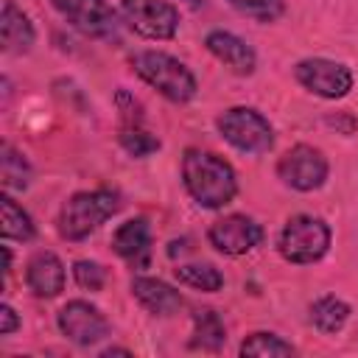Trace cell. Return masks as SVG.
I'll return each mask as SVG.
<instances>
[{"mask_svg": "<svg viewBox=\"0 0 358 358\" xmlns=\"http://www.w3.org/2000/svg\"><path fill=\"white\" fill-rule=\"evenodd\" d=\"M17 327H20V319H17L14 308L11 305H3L0 308V336H11Z\"/></svg>", "mask_w": 358, "mask_h": 358, "instance_id": "484cf974", "label": "cell"}, {"mask_svg": "<svg viewBox=\"0 0 358 358\" xmlns=\"http://www.w3.org/2000/svg\"><path fill=\"white\" fill-rule=\"evenodd\" d=\"M134 73L154 87L159 95H165L173 103H185L196 95V78L193 73L173 56L162 53V50H140L131 59Z\"/></svg>", "mask_w": 358, "mask_h": 358, "instance_id": "7a4b0ae2", "label": "cell"}, {"mask_svg": "<svg viewBox=\"0 0 358 358\" xmlns=\"http://www.w3.org/2000/svg\"><path fill=\"white\" fill-rule=\"evenodd\" d=\"M277 176L294 190H316L327 179V159L313 145H294L277 162Z\"/></svg>", "mask_w": 358, "mask_h": 358, "instance_id": "8992f818", "label": "cell"}, {"mask_svg": "<svg viewBox=\"0 0 358 358\" xmlns=\"http://www.w3.org/2000/svg\"><path fill=\"white\" fill-rule=\"evenodd\" d=\"M182 179L193 201L207 210H218L229 204L238 193V179L232 165L213 151L190 148L182 159Z\"/></svg>", "mask_w": 358, "mask_h": 358, "instance_id": "6da1fadb", "label": "cell"}, {"mask_svg": "<svg viewBox=\"0 0 358 358\" xmlns=\"http://www.w3.org/2000/svg\"><path fill=\"white\" fill-rule=\"evenodd\" d=\"M131 294L137 296V302L145 310H151L157 316H171L182 308V294L173 285H168L162 280H154V277H134L131 280Z\"/></svg>", "mask_w": 358, "mask_h": 358, "instance_id": "9a60e30c", "label": "cell"}, {"mask_svg": "<svg viewBox=\"0 0 358 358\" xmlns=\"http://www.w3.org/2000/svg\"><path fill=\"white\" fill-rule=\"evenodd\" d=\"M73 277L84 291H101L106 282V271L95 260H78L73 266Z\"/></svg>", "mask_w": 358, "mask_h": 358, "instance_id": "d4e9b609", "label": "cell"}, {"mask_svg": "<svg viewBox=\"0 0 358 358\" xmlns=\"http://www.w3.org/2000/svg\"><path fill=\"white\" fill-rule=\"evenodd\" d=\"M0 173H3L6 190H25L28 187L31 168L22 159V154H17L11 145H3V168H0Z\"/></svg>", "mask_w": 358, "mask_h": 358, "instance_id": "603a6c76", "label": "cell"}, {"mask_svg": "<svg viewBox=\"0 0 358 358\" xmlns=\"http://www.w3.org/2000/svg\"><path fill=\"white\" fill-rule=\"evenodd\" d=\"M296 81L322 98H344L352 90V73L333 59H302L296 64Z\"/></svg>", "mask_w": 358, "mask_h": 358, "instance_id": "ba28073f", "label": "cell"}, {"mask_svg": "<svg viewBox=\"0 0 358 358\" xmlns=\"http://www.w3.org/2000/svg\"><path fill=\"white\" fill-rule=\"evenodd\" d=\"M0 39L6 53H25L34 45V25L22 8L14 6V0H3L0 8Z\"/></svg>", "mask_w": 358, "mask_h": 358, "instance_id": "2e32d148", "label": "cell"}, {"mask_svg": "<svg viewBox=\"0 0 358 358\" xmlns=\"http://www.w3.org/2000/svg\"><path fill=\"white\" fill-rule=\"evenodd\" d=\"M207 238H210V243H213L221 255L238 257V255L252 252V249L263 241V229H260V224H257L255 218H249V215H227V218H221V221H215V224L210 227Z\"/></svg>", "mask_w": 358, "mask_h": 358, "instance_id": "30bf717a", "label": "cell"}, {"mask_svg": "<svg viewBox=\"0 0 358 358\" xmlns=\"http://www.w3.org/2000/svg\"><path fill=\"white\" fill-rule=\"evenodd\" d=\"M241 14L255 17L260 22H271L282 14V0H229Z\"/></svg>", "mask_w": 358, "mask_h": 358, "instance_id": "cb8c5ba5", "label": "cell"}, {"mask_svg": "<svg viewBox=\"0 0 358 358\" xmlns=\"http://www.w3.org/2000/svg\"><path fill=\"white\" fill-rule=\"evenodd\" d=\"M25 282L31 288L34 296L48 299L56 296L64 288V266L53 252H39L31 257L28 271H25Z\"/></svg>", "mask_w": 358, "mask_h": 358, "instance_id": "4fadbf2b", "label": "cell"}, {"mask_svg": "<svg viewBox=\"0 0 358 358\" xmlns=\"http://www.w3.org/2000/svg\"><path fill=\"white\" fill-rule=\"evenodd\" d=\"M117 210V193L112 190H81L70 196L59 213V232L67 241H84Z\"/></svg>", "mask_w": 358, "mask_h": 358, "instance_id": "3957f363", "label": "cell"}, {"mask_svg": "<svg viewBox=\"0 0 358 358\" xmlns=\"http://www.w3.org/2000/svg\"><path fill=\"white\" fill-rule=\"evenodd\" d=\"M120 143L129 154L134 157H145L151 151L159 148V140L151 137V131L143 126V115L137 101H131V109H123V129H120Z\"/></svg>", "mask_w": 358, "mask_h": 358, "instance_id": "e0dca14e", "label": "cell"}, {"mask_svg": "<svg viewBox=\"0 0 358 358\" xmlns=\"http://www.w3.org/2000/svg\"><path fill=\"white\" fill-rule=\"evenodd\" d=\"M204 45H207V50H210L218 62H224L229 70H235V73H241V76L255 70L257 56H255V50H252L241 36H235V34H229V31H213V34H207Z\"/></svg>", "mask_w": 358, "mask_h": 358, "instance_id": "5bb4252c", "label": "cell"}, {"mask_svg": "<svg viewBox=\"0 0 358 358\" xmlns=\"http://www.w3.org/2000/svg\"><path fill=\"white\" fill-rule=\"evenodd\" d=\"M330 249V227L316 215H294L280 232V252L288 263L308 266Z\"/></svg>", "mask_w": 358, "mask_h": 358, "instance_id": "277c9868", "label": "cell"}, {"mask_svg": "<svg viewBox=\"0 0 358 358\" xmlns=\"http://www.w3.org/2000/svg\"><path fill=\"white\" fill-rule=\"evenodd\" d=\"M227 338V327L215 310H199L193 319V341L196 350H218Z\"/></svg>", "mask_w": 358, "mask_h": 358, "instance_id": "d6986e66", "label": "cell"}, {"mask_svg": "<svg viewBox=\"0 0 358 358\" xmlns=\"http://www.w3.org/2000/svg\"><path fill=\"white\" fill-rule=\"evenodd\" d=\"M112 249L129 260L134 268H145L148 257H151V229L145 218H131L126 224L117 227L115 238H112Z\"/></svg>", "mask_w": 358, "mask_h": 358, "instance_id": "7c38bea8", "label": "cell"}, {"mask_svg": "<svg viewBox=\"0 0 358 358\" xmlns=\"http://www.w3.org/2000/svg\"><path fill=\"white\" fill-rule=\"evenodd\" d=\"M0 201H3V238H8V241H31L34 238L31 215L8 193H3Z\"/></svg>", "mask_w": 358, "mask_h": 358, "instance_id": "ffe728a7", "label": "cell"}, {"mask_svg": "<svg viewBox=\"0 0 358 358\" xmlns=\"http://www.w3.org/2000/svg\"><path fill=\"white\" fill-rule=\"evenodd\" d=\"M350 316V305L338 296H322L310 305V324L322 333H336L344 327Z\"/></svg>", "mask_w": 358, "mask_h": 358, "instance_id": "ac0fdd59", "label": "cell"}, {"mask_svg": "<svg viewBox=\"0 0 358 358\" xmlns=\"http://www.w3.org/2000/svg\"><path fill=\"white\" fill-rule=\"evenodd\" d=\"M218 131L221 137L235 145L243 154H263L274 143V131L268 120L249 106H232L218 117Z\"/></svg>", "mask_w": 358, "mask_h": 358, "instance_id": "5b68a950", "label": "cell"}, {"mask_svg": "<svg viewBox=\"0 0 358 358\" xmlns=\"http://www.w3.org/2000/svg\"><path fill=\"white\" fill-rule=\"evenodd\" d=\"M241 355H255V358H277V355H294V347L280 338L277 333H252L241 344Z\"/></svg>", "mask_w": 358, "mask_h": 358, "instance_id": "7402d4cb", "label": "cell"}, {"mask_svg": "<svg viewBox=\"0 0 358 358\" xmlns=\"http://www.w3.org/2000/svg\"><path fill=\"white\" fill-rule=\"evenodd\" d=\"M120 14L145 39H171L179 28V14L165 0H123Z\"/></svg>", "mask_w": 358, "mask_h": 358, "instance_id": "52a82bcc", "label": "cell"}, {"mask_svg": "<svg viewBox=\"0 0 358 358\" xmlns=\"http://www.w3.org/2000/svg\"><path fill=\"white\" fill-rule=\"evenodd\" d=\"M56 8L87 36H115L117 17L103 0H53Z\"/></svg>", "mask_w": 358, "mask_h": 358, "instance_id": "8fae6325", "label": "cell"}, {"mask_svg": "<svg viewBox=\"0 0 358 358\" xmlns=\"http://www.w3.org/2000/svg\"><path fill=\"white\" fill-rule=\"evenodd\" d=\"M59 330L73 344L90 347V344H98L109 333V324L95 305H90L84 299H73L59 310Z\"/></svg>", "mask_w": 358, "mask_h": 358, "instance_id": "9c48e42d", "label": "cell"}, {"mask_svg": "<svg viewBox=\"0 0 358 358\" xmlns=\"http://www.w3.org/2000/svg\"><path fill=\"white\" fill-rule=\"evenodd\" d=\"M176 280L179 282H185V285H190V288H196V291H218L221 285H224V277H221V271L215 268V266H210V263H190V266H179L176 268Z\"/></svg>", "mask_w": 358, "mask_h": 358, "instance_id": "44dd1931", "label": "cell"}]
</instances>
